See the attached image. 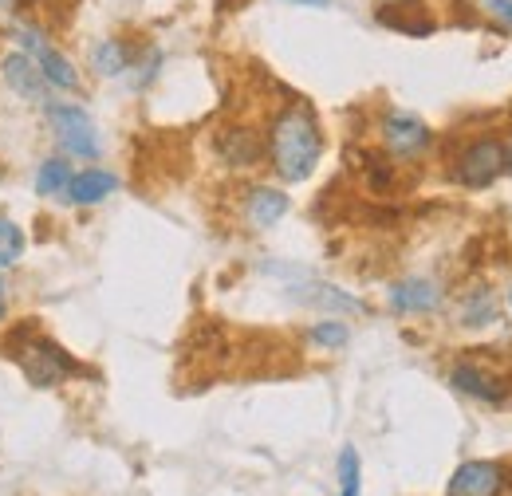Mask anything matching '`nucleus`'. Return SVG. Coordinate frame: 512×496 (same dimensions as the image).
<instances>
[{
	"mask_svg": "<svg viewBox=\"0 0 512 496\" xmlns=\"http://www.w3.org/2000/svg\"><path fill=\"white\" fill-rule=\"evenodd\" d=\"M379 138H383L386 158H394V162H418L434 146V130L426 126V119H418L414 111H402V107H390L379 119Z\"/></svg>",
	"mask_w": 512,
	"mask_h": 496,
	"instance_id": "6",
	"label": "nucleus"
},
{
	"mask_svg": "<svg viewBox=\"0 0 512 496\" xmlns=\"http://www.w3.org/2000/svg\"><path fill=\"white\" fill-rule=\"evenodd\" d=\"M509 174H512V146H509Z\"/></svg>",
	"mask_w": 512,
	"mask_h": 496,
	"instance_id": "24",
	"label": "nucleus"
},
{
	"mask_svg": "<svg viewBox=\"0 0 512 496\" xmlns=\"http://www.w3.org/2000/svg\"><path fill=\"white\" fill-rule=\"evenodd\" d=\"M20 256H24V229L12 217H0V272L20 264Z\"/></svg>",
	"mask_w": 512,
	"mask_h": 496,
	"instance_id": "18",
	"label": "nucleus"
},
{
	"mask_svg": "<svg viewBox=\"0 0 512 496\" xmlns=\"http://www.w3.org/2000/svg\"><path fill=\"white\" fill-rule=\"evenodd\" d=\"M217 154H221V162H229L237 170L256 166L264 158V134L253 126H225V130H217Z\"/></svg>",
	"mask_w": 512,
	"mask_h": 496,
	"instance_id": "9",
	"label": "nucleus"
},
{
	"mask_svg": "<svg viewBox=\"0 0 512 496\" xmlns=\"http://www.w3.org/2000/svg\"><path fill=\"white\" fill-rule=\"evenodd\" d=\"M115 189H119V178H115V174H107V170H79V174L71 178V186H67V201H71V205H99V201H107Z\"/></svg>",
	"mask_w": 512,
	"mask_h": 496,
	"instance_id": "14",
	"label": "nucleus"
},
{
	"mask_svg": "<svg viewBox=\"0 0 512 496\" xmlns=\"http://www.w3.org/2000/svg\"><path fill=\"white\" fill-rule=\"evenodd\" d=\"M8 36L16 40L20 52H28V56L36 60V67H40V75H44L48 87H56V91H75V87H79V67L71 63V56H64V52L52 44V36H48L40 24H32V20H12V24H8Z\"/></svg>",
	"mask_w": 512,
	"mask_h": 496,
	"instance_id": "4",
	"label": "nucleus"
},
{
	"mask_svg": "<svg viewBox=\"0 0 512 496\" xmlns=\"http://www.w3.org/2000/svg\"><path fill=\"white\" fill-rule=\"evenodd\" d=\"M44 119L52 126V138L60 142L67 158H79V162H95L103 154V138H99V126L95 119L79 107V103H44Z\"/></svg>",
	"mask_w": 512,
	"mask_h": 496,
	"instance_id": "5",
	"label": "nucleus"
},
{
	"mask_svg": "<svg viewBox=\"0 0 512 496\" xmlns=\"http://www.w3.org/2000/svg\"><path fill=\"white\" fill-rule=\"evenodd\" d=\"M505 170H509V146L497 134L469 138L449 162V178L461 189H489Z\"/></svg>",
	"mask_w": 512,
	"mask_h": 496,
	"instance_id": "3",
	"label": "nucleus"
},
{
	"mask_svg": "<svg viewBox=\"0 0 512 496\" xmlns=\"http://www.w3.org/2000/svg\"><path fill=\"white\" fill-rule=\"evenodd\" d=\"M4 355L24 371V378H28L36 390L64 386L67 378H75V374H79V363L67 355L56 339L40 335L32 323L16 327V331L4 339Z\"/></svg>",
	"mask_w": 512,
	"mask_h": 496,
	"instance_id": "2",
	"label": "nucleus"
},
{
	"mask_svg": "<svg viewBox=\"0 0 512 496\" xmlns=\"http://www.w3.org/2000/svg\"><path fill=\"white\" fill-rule=\"evenodd\" d=\"M71 166L64 158H44L40 170H36V193L40 197H67V186H71Z\"/></svg>",
	"mask_w": 512,
	"mask_h": 496,
	"instance_id": "15",
	"label": "nucleus"
},
{
	"mask_svg": "<svg viewBox=\"0 0 512 496\" xmlns=\"http://www.w3.org/2000/svg\"><path fill=\"white\" fill-rule=\"evenodd\" d=\"M308 339L320 347V351H339V347H347V339H351V327L343 323V319H320V323H312V331H308Z\"/></svg>",
	"mask_w": 512,
	"mask_h": 496,
	"instance_id": "17",
	"label": "nucleus"
},
{
	"mask_svg": "<svg viewBox=\"0 0 512 496\" xmlns=\"http://www.w3.org/2000/svg\"><path fill=\"white\" fill-rule=\"evenodd\" d=\"M509 485V469L501 461H465L457 465V473L449 477L446 496H505Z\"/></svg>",
	"mask_w": 512,
	"mask_h": 496,
	"instance_id": "7",
	"label": "nucleus"
},
{
	"mask_svg": "<svg viewBox=\"0 0 512 496\" xmlns=\"http://www.w3.org/2000/svg\"><path fill=\"white\" fill-rule=\"evenodd\" d=\"M0 75H4L8 91H16V99H24V103H48V83H44L40 67H36V60L28 52L16 48L12 56H4L0 60Z\"/></svg>",
	"mask_w": 512,
	"mask_h": 496,
	"instance_id": "8",
	"label": "nucleus"
},
{
	"mask_svg": "<svg viewBox=\"0 0 512 496\" xmlns=\"http://www.w3.org/2000/svg\"><path fill=\"white\" fill-rule=\"evenodd\" d=\"M288 209H292L288 193L276 186H256V189H249V197H245V221H249L253 229H272V225H280V221L288 217Z\"/></svg>",
	"mask_w": 512,
	"mask_h": 496,
	"instance_id": "12",
	"label": "nucleus"
},
{
	"mask_svg": "<svg viewBox=\"0 0 512 496\" xmlns=\"http://www.w3.org/2000/svg\"><path fill=\"white\" fill-rule=\"evenodd\" d=\"M477 8L485 16H493L501 28H512V0H477Z\"/></svg>",
	"mask_w": 512,
	"mask_h": 496,
	"instance_id": "19",
	"label": "nucleus"
},
{
	"mask_svg": "<svg viewBox=\"0 0 512 496\" xmlns=\"http://www.w3.org/2000/svg\"><path fill=\"white\" fill-rule=\"evenodd\" d=\"M16 8V0H0V12H12Z\"/></svg>",
	"mask_w": 512,
	"mask_h": 496,
	"instance_id": "22",
	"label": "nucleus"
},
{
	"mask_svg": "<svg viewBox=\"0 0 512 496\" xmlns=\"http://www.w3.org/2000/svg\"><path fill=\"white\" fill-rule=\"evenodd\" d=\"M138 48L142 44H130L123 36H107L91 48V71L103 75V79H119V75H130V67L138 60Z\"/></svg>",
	"mask_w": 512,
	"mask_h": 496,
	"instance_id": "13",
	"label": "nucleus"
},
{
	"mask_svg": "<svg viewBox=\"0 0 512 496\" xmlns=\"http://www.w3.org/2000/svg\"><path fill=\"white\" fill-rule=\"evenodd\" d=\"M363 461H359V449L355 445H343L339 449V496H363Z\"/></svg>",
	"mask_w": 512,
	"mask_h": 496,
	"instance_id": "16",
	"label": "nucleus"
},
{
	"mask_svg": "<svg viewBox=\"0 0 512 496\" xmlns=\"http://www.w3.org/2000/svg\"><path fill=\"white\" fill-rule=\"evenodd\" d=\"M16 4H20V0H16ZM24 4H40V0H24Z\"/></svg>",
	"mask_w": 512,
	"mask_h": 496,
	"instance_id": "25",
	"label": "nucleus"
},
{
	"mask_svg": "<svg viewBox=\"0 0 512 496\" xmlns=\"http://www.w3.org/2000/svg\"><path fill=\"white\" fill-rule=\"evenodd\" d=\"M383 4H410V0H383Z\"/></svg>",
	"mask_w": 512,
	"mask_h": 496,
	"instance_id": "23",
	"label": "nucleus"
},
{
	"mask_svg": "<svg viewBox=\"0 0 512 496\" xmlns=\"http://www.w3.org/2000/svg\"><path fill=\"white\" fill-rule=\"evenodd\" d=\"M8 319V280L0 276V323Z\"/></svg>",
	"mask_w": 512,
	"mask_h": 496,
	"instance_id": "20",
	"label": "nucleus"
},
{
	"mask_svg": "<svg viewBox=\"0 0 512 496\" xmlns=\"http://www.w3.org/2000/svg\"><path fill=\"white\" fill-rule=\"evenodd\" d=\"M386 300H390V311H398V315H426L442 304V288L426 276H406L390 288Z\"/></svg>",
	"mask_w": 512,
	"mask_h": 496,
	"instance_id": "10",
	"label": "nucleus"
},
{
	"mask_svg": "<svg viewBox=\"0 0 512 496\" xmlns=\"http://www.w3.org/2000/svg\"><path fill=\"white\" fill-rule=\"evenodd\" d=\"M264 154L280 182H308L323 158V130L316 111L300 99L276 107L264 130Z\"/></svg>",
	"mask_w": 512,
	"mask_h": 496,
	"instance_id": "1",
	"label": "nucleus"
},
{
	"mask_svg": "<svg viewBox=\"0 0 512 496\" xmlns=\"http://www.w3.org/2000/svg\"><path fill=\"white\" fill-rule=\"evenodd\" d=\"M509 304H512V292H509Z\"/></svg>",
	"mask_w": 512,
	"mask_h": 496,
	"instance_id": "26",
	"label": "nucleus"
},
{
	"mask_svg": "<svg viewBox=\"0 0 512 496\" xmlns=\"http://www.w3.org/2000/svg\"><path fill=\"white\" fill-rule=\"evenodd\" d=\"M449 382H453L461 394H469V398H477V402H485V406H501V402L509 398V386L493 371L477 367V363H457V367L449 371Z\"/></svg>",
	"mask_w": 512,
	"mask_h": 496,
	"instance_id": "11",
	"label": "nucleus"
},
{
	"mask_svg": "<svg viewBox=\"0 0 512 496\" xmlns=\"http://www.w3.org/2000/svg\"><path fill=\"white\" fill-rule=\"evenodd\" d=\"M284 4H300V8H327L331 0H284Z\"/></svg>",
	"mask_w": 512,
	"mask_h": 496,
	"instance_id": "21",
	"label": "nucleus"
}]
</instances>
